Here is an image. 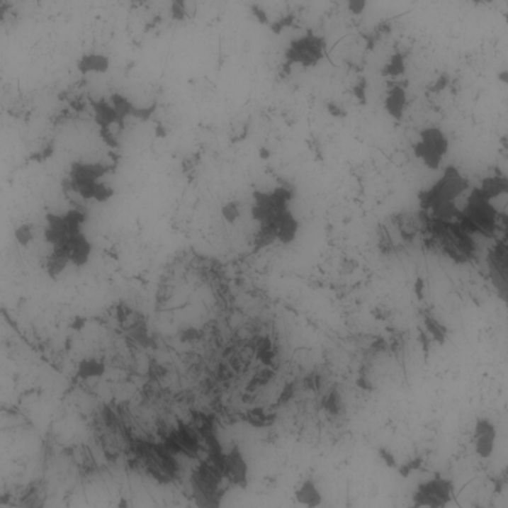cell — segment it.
<instances>
[{
    "label": "cell",
    "mask_w": 508,
    "mask_h": 508,
    "mask_svg": "<svg viewBox=\"0 0 508 508\" xmlns=\"http://www.w3.org/2000/svg\"><path fill=\"white\" fill-rule=\"evenodd\" d=\"M193 492H194V499H196V504L198 508H221L222 492L206 490V489H200V487H194V486H193Z\"/></svg>",
    "instance_id": "11"
},
{
    "label": "cell",
    "mask_w": 508,
    "mask_h": 508,
    "mask_svg": "<svg viewBox=\"0 0 508 508\" xmlns=\"http://www.w3.org/2000/svg\"><path fill=\"white\" fill-rule=\"evenodd\" d=\"M446 148L447 143L443 135L439 132V130L432 128V130H427V132L422 135V142L419 143L417 154L419 157L424 158L425 164L434 169L439 166L440 159L443 158V154L446 152Z\"/></svg>",
    "instance_id": "8"
},
{
    "label": "cell",
    "mask_w": 508,
    "mask_h": 508,
    "mask_svg": "<svg viewBox=\"0 0 508 508\" xmlns=\"http://www.w3.org/2000/svg\"><path fill=\"white\" fill-rule=\"evenodd\" d=\"M106 373V366L103 361H100L97 358H85L82 359L78 368H77V376L82 380H90V379H100L101 376Z\"/></svg>",
    "instance_id": "10"
},
{
    "label": "cell",
    "mask_w": 508,
    "mask_h": 508,
    "mask_svg": "<svg viewBox=\"0 0 508 508\" xmlns=\"http://www.w3.org/2000/svg\"><path fill=\"white\" fill-rule=\"evenodd\" d=\"M498 432L495 424L487 417H480L475 420L473 429V444L478 458L489 459L495 452Z\"/></svg>",
    "instance_id": "7"
},
{
    "label": "cell",
    "mask_w": 508,
    "mask_h": 508,
    "mask_svg": "<svg viewBox=\"0 0 508 508\" xmlns=\"http://www.w3.org/2000/svg\"><path fill=\"white\" fill-rule=\"evenodd\" d=\"M324 40L316 35H304L291 42L288 47L286 59L303 66H313L324 57Z\"/></svg>",
    "instance_id": "5"
},
{
    "label": "cell",
    "mask_w": 508,
    "mask_h": 508,
    "mask_svg": "<svg viewBox=\"0 0 508 508\" xmlns=\"http://www.w3.org/2000/svg\"><path fill=\"white\" fill-rule=\"evenodd\" d=\"M455 487L452 480L437 474L422 482L413 493L417 508H447L453 501Z\"/></svg>",
    "instance_id": "4"
},
{
    "label": "cell",
    "mask_w": 508,
    "mask_h": 508,
    "mask_svg": "<svg viewBox=\"0 0 508 508\" xmlns=\"http://www.w3.org/2000/svg\"><path fill=\"white\" fill-rule=\"evenodd\" d=\"M86 222L85 213L67 210L64 213H48L45 225L47 271L51 276L62 274L67 266L81 267L89 263L93 246L84 233Z\"/></svg>",
    "instance_id": "1"
},
{
    "label": "cell",
    "mask_w": 508,
    "mask_h": 508,
    "mask_svg": "<svg viewBox=\"0 0 508 508\" xmlns=\"http://www.w3.org/2000/svg\"><path fill=\"white\" fill-rule=\"evenodd\" d=\"M404 101H405V98H404L402 90L395 89V90H392L390 94L388 96L386 108H388V111H389L392 115H395V117H400V115H401V109H402V106H404Z\"/></svg>",
    "instance_id": "13"
},
{
    "label": "cell",
    "mask_w": 508,
    "mask_h": 508,
    "mask_svg": "<svg viewBox=\"0 0 508 508\" xmlns=\"http://www.w3.org/2000/svg\"><path fill=\"white\" fill-rule=\"evenodd\" d=\"M325 409L331 413H339L340 410V397L337 392H331V394L325 398Z\"/></svg>",
    "instance_id": "14"
},
{
    "label": "cell",
    "mask_w": 508,
    "mask_h": 508,
    "mask_svg": "<svg viewBox=\"0 0 508 508\" xmlns=\"http://www.w3.org/2000/svg\"><path fill=\"white\" fill-rule=\"evenodd\" d=\"M220 473L230 483L246 489L249 482V467L239 447H233L221 456Z\"/></svg>",
    "instance_id": "6"
},
{
    "label": "cell",
    "mask_w": 508,
    "mask_h": 508,
    "mask_svg": "<svg viewBox=\"0 0 508 508\" xmlns=\"http://www.w3.org/2000/svg\"><path fill=\"white\" fill-rule=\"evenodd\" d=\"M108 170L94 163H75L69 173V188L85 200L103 203L112 196V188L106 184Z\"/></svg>",
    "instance_id": "3"
},
{
    "label": "cell",
    "mask_w": 508,
    "mask_h": 508,
    "mask_svg": "<svg viewBox=\"0 0 508 508\" xmlns=\"http://www.w3.org/2000/svg\"><path fill=\"white\" fill-rule=\"evenodd\" d=\"M293 194L285 188H276L269 193H254L252 220L258 224V244L267 246L273 242L289 243L298 233V221L289 209Z\"/></svg>",
    "instance_id": "2"
},
{
    "label": "cell",
    "mask_w": 508,
    "mask_h": 508,
    "mask_svg": "<svg viewBox=\"0 0 508 508\" xmlns=\"http://www.w3.org/2000/svg\"><path fill=\"white\" fill-rule=\"evenodd\" d=\"M294 498L297 504L303 505L304 508H317L321 507L324 497L322 492L319 490L317 485L312 478H306L303 480L294 490Z\"/></svg>",
    "instance_id": "9"
},
{
    "label": "cell",
    "mask_w": 508,
    "mask_h": 508,
    "mask_svg": "<svg viewBox=\"0 0 508 508\" xmlns=\"http://www.w3.org/2000/svg\"><path fill=\"white\" fill-rule=\"evenodd\" d=\"M109 66V60L103 55H85L79 62V69L84 72V74H89V72H103L106 70V67Z\"/></svg>",
    "instance_id": "12"
}]
</instances>
